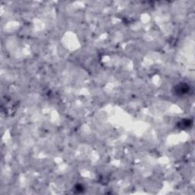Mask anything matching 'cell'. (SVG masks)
<instances>
[{"instance_id":"6da1fadb","label":"cell","mask_w":195,"mask_h":195,"mask_svg":"<svg viewBox=\"0 0 195 195\" xmlns=\"http://www.w3.org/2000/svg\"><path fill=\"white\" fill-rule=\"evenodd\" d=\"M179 86H178L176 88V94H187L189 91V87L187 86V85H185V84H181V85H178Z\"/></svg>"}]
</instances>
